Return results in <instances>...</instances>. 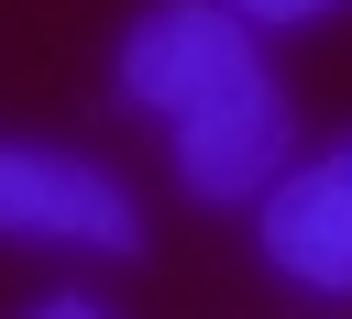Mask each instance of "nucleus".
Instances as JSON below:
<instances>
[{"mask_svg":"<svg viewBox=\"0 0 352 319\" xmlns=\"http://www.w3.org/2000/svg\"><path fill=\"white\" fill-rule=\"evenodd\" d=\"M242 77H264V33L220 0H143L121 55H110V88L154 121H187V110L231 99Z\"/></svg>","mask_w":352,"mask_h":319,"instance_id":"f257e3e1","label":"nucleus"},{"mask_svg":"<svg viewBox=\"0 0 352 319\" xmlns=\"http://www.w3.org/2000/svg\"><path fill=\"white\" fill-rule=\"evenodd\" d=\"M0 242H77V253H143V209L110 165L66 143H0Z\"/></svg>","mask_w":352,"mask_h":319,"instance_id":"f03ea898","label":"nucleus"},{"mask_svg":"<svg viewBox=\"0 0 352 319\" xmlns=\"http://www.w3.org/2000/svg\"><path fill=\"white\" fill-rule=\"evenodd\" d=\"M165 154H176V187H187V198H209V209H253V198L297 165V110H286L275 66L242 77L231 99L165 121Z\"/></svg>","mask_w":352,"mask_h":319,"instance_id":"7ed1b4c3","label":"nucleus"},{"mask_svg":"<svg viewBox=\"0 0 352 319\" xmlns=\"http://www.w3.org/2000/svg\"><path fill=\"white\" fill-rule=\"evenodd\" d=\"M253 253L308 297H352V176L341 165H286L253 198Z\"/></svg>","mask_w":352,"mask_h":319,"instance_id":"20e7f679","label":"nucleus"},{"mask_svg":"<svg viewBox=\"0 0 352 319\" xmlns=\"http://www.w3.org/2000/svg\"><path fill=\"white\" fill-rule=\"evenodd\" d=\"M220 11H242L253 33H297V22H330L341 0H220Z\"/></svg>","mask_w":352,"mask_h":319,"instance_id":"39448f33","label":"nucleus"},{"mask_svg":"<svg viewBox=\"0 0 352 319\" xmlns=\"http://www.w3.org/2000/svg\"><path fill=\"white\" fill-rule=\"evenodd\" d=\"M22 319H110V308H99V297H33Z\"/></svg>","mask_w":352,"mask_h":319,"instance_id":"423d86ee","label":"nucleus"},{"mask_svg":"<svg viewBox=\"0 0 352 319\" xmlns=\"http://www.w3.org/2000/svg\"><path fill=\"white\" fill-rule=\"evenodd\" d=\"M330 165H341V176H352V143H341V154H330Z\"/></svg>","mask_w":352,"mask_h":319,"instance_id":"0eeeda50","label":"nucleus"}]
</instances>
